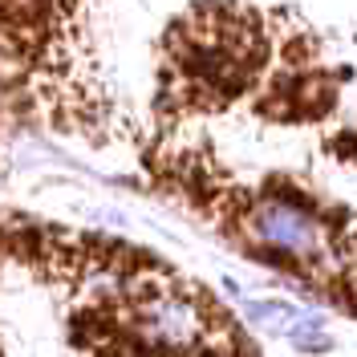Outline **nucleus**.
Listing matches in <instances>:
<instances>
[{
  "label": "nucleus",
  "instance_id": "f257e3e1",
  "mask_svg": "<svg viewBox=\"0 0 357 357\" xmlns=\"http://www.w3.org/2000/svg\"><path fill=\"white\" fill-rule=\"evenodd\" d=\"M272 45V13L227 0L195 4L162 37V118L178 122L183 114H211L244 102L264 82Z\"/></svg>",
  "mask_w": 357,
  "mask_h": 357
}]
</instances>
